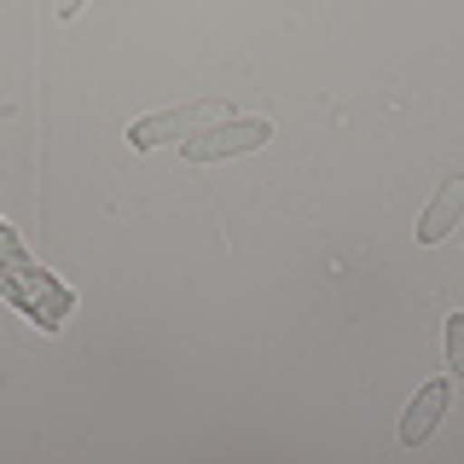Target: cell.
<instances>
[{
  "label": "cell",
  "instance_id": "cell-1",
  "mask_svg": "<svg viewBox=\"0 0 464 464\" xmlns=\"http://www.w3.org/2000/svg\"><path fill=\"white\" fill-rule=\"evenodd\" d=\"M232 105L227 99H198V105H180V111H163V116H140V122H128V145L134 151H151V145H163V140H198L203 128H215V122H227Z\"/></svg>",
  "mask_w": 464,
  "mask_h": 464
},
{
  "label": "cell",
  "instance_id": "cell-2",
  "mask_svg": "<svg viewBox=\"0 0 464 464\" xmlns=\"http://www.w3.org/2000/svg\"><path fill=\"white\" fill-rule=\"evenodd\" d=\"M267 140H273L267 116H227V122L203 128L198 140H186L180 151H186V163H215V157H244V151H256V145H267Z\"/></svg>",
  "mask_w": 464,
  "mask_h": 464
},
{
  "label": "cell",
  "instance_id": "cell-3",
  "mask_svg": "<svg viewBox=\"0 0 464 464\" xmlns=\"http://www.w3.org/2000/svg\"><path fill=\"white\" fill-rule=\"evenodd\" d=\"M447 401H453V389H447V383H424V389H418V401L406 406V418H401V441L406 447L430 441L435 424H441V412H447Z\"/></svg>",
  "mask_w": 464,
  "mask_h": 464
},
{
  "label": "cell",
  "instance_id": "cell-4",
  "mask_svg": "<svg viewBox=\"0 0 464 464\" xmlns=\"http://www.w3.org/2000/svg\"><path fill=\"white\" fill-rule=\"evenodd\" d=\"M459 215H464V180H447L441 192H435V203L418 215V244H441Z\"/></svg>",
  "mask_w": 464,
  "mask_h": 464
},
{
  "label": "cell",
  "instance_id": "cell-5",
  "mask_svg": "<svg viewBox=\"0 0 464 464\" xmlns=\"http://www.w3.org/2000/svg\"><path fill=\"white\" fill-rule=\"evenodd\" d=\"M447 366H453V372L464 377V314L447 319Z\"/></svg>",
  "mask_w": 464,
  "mask_h": 464
}]
</instances>
